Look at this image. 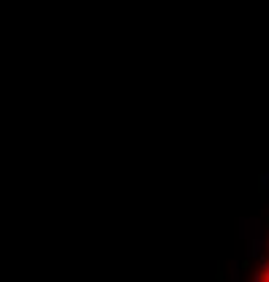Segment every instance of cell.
I'll list each match as a JSON object with an SVG mask.
<instances>
[{"mask_svg": "<svg viewBox=\"0 0 269 282\" xmlns=\"http://www.w3.org/2000/svg\"><path fill=\"white\" fill-rule=\"evenodd\" d=\"M266 244V233H258V236H253L250 241H247V258H258L261 250H264Z\"/></svg>", "mask_w": 269, "mask_h": 282, "instance_id": "1", "label": "cell"}, {"mask_svg": "<svg viewBox=\"0 0 269 282\" xmlns=\"http://www.w3.org/2000/svg\"><path fill=\"white\" fill-rule=\"evenodd\" d=\"M258 182H261V190H269V171H264V174H261V179H258Z\"/></svg>", "mask_w": 269, "mask_h": 282, "instance_id": "2", "label": "cell"}, {"mask_svg": "<svg viewBox=\"0 0 269 282\" xmlns=\"http://www.w3.org/2000/svg\"><path fill=\"white\" fill-rule=\"evenodd\" d=\"M266 228H269V220H266Z\"/></svg>", "mask_w": 269, "mask_h": 282, "instance_id": "3", "label": "cell"}]
</instances>
